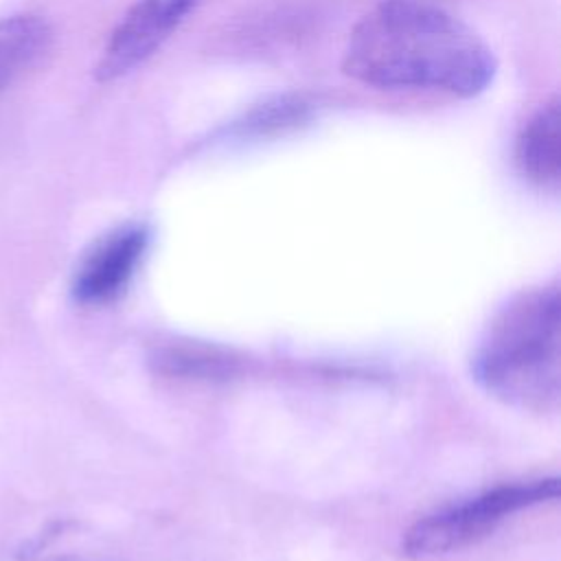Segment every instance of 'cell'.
Masks as SVG:
<instances>
[{
  "instance_id": "cell-1",
  "label": "cell",
  "mask_w": 561,
  "mask_h": 561,
  "mask_svg": "<svg viewBox=\"0 0 561 561\" xmlns=\"http://www.w3.org/2000/svg\"><path fill=\"white\" fill-rule=\"evenodd\" d=\"M344 72L377 88H430L456 96L484 92L497 61L462 20L421 0H383L351 31Z\"/></svg>"
},
{
  "instance_id": "cell-2",
  "label": "cell",
  "mask_w": 561,
  "mask_h": 561,
  "mask_svg": "<svg viewBox=\"0 0 561 561\" xmlns=\"http://www.w3.org/2000/svg\"><path fill=\"white\" fill-rule=\"evenodd\" d=\"M561 300L557 287L535 289L511 300L482 337L473 373L497 399L524 410H554L559 370Z\"/></svg>"
},
{
  "instance_id": "cell-3",
  "label": "cell",
  "mask_w": 561,
  "mask_h": 561,
  "mask_svg": "<svg viewBox=\"0 0 561 561\" xmlns=\"http://www.w3.org/2000/svg\"><path fill=\"white\" fill-rule=\"evenodd\" d=\"M557 478L500 484L419 519L405 535L403 552L425 559L460 550L493 533L511 515L557 500Z\"/></svg>"
},
{
  "instance_id": "cell-4",
  "label": "cell",
  "mask_w": 561,
  "mask_h": 561,
  "mask_svg": "<svg viewBox=\"0 0 561 561\" xmlns=\"http://www.w3.org/2000/svg\"><path fill=\"white\" fill-rule=\"evenodd\" d=\"M202 0H136L114 26L94 75L118 79L147 61Z\"/></svg>"
},
{
  "instance_id": "cell-5",
  "label": "cell",
  "mask_w": 561,
  "mask_h": 561,
  "mask_svg": "<svg viewBox=\"0 0 561 561\" xmlns=\"http://www.w3.org/2000/svg\"><path fill=\"white\" fill-rule=\"evenodd\" d=\"M149 245V230L142 224H127L107 232L83 256L72 294L81 305L101 307L116 300L134 278Z\"/></svg>"
},
{
  "instance_id": "cell-6",
  "label": "cell",
  "mask_w": 561,
  "mask_h": 561,
  "mask_svg": "<svg viewBox=\"0 0 561 561\" xmlns=\"http://www.w3.org/2000/svg\"><path fill=\"white\" fill-rule=\"evenodd\" d=\"M515 160L522 173L539 184L554 188L561 178V116L559 101L541 105L522 127L515 142Z\"/></svg>"
},
{
  "instance_id": "cell-7",
  "label": "cell",
  "mask_w": 561,
  "mask_h": 561,
  "mask_svg": "<svg viewBox=\"0 0 561 561\" xmlns=\"http://www.w3.org/2000/svg\"><path fill=\"white\" fill-rule=\"evenodd\" d=\"M53 31L33 13L0 20V92L35 68L48 53Z\"/></svg>"
},
{
  "instance_id": "cell-8",
  "label": "cell",
  "mask_w": 561,
  "mask_h": 561,
  "mask_svg": "<svg viewBox=\"0 0 561 561\" xmlns=\"http://www.w3.org/2000/svg\"><path fill=\"white\" fill-rule=\"evenodd\" d=\"M311 105L302 96H276L256 105L241 123L234 125L237 136H267L296 127L307 121Z\"/></svg>"
}]
</instances>
